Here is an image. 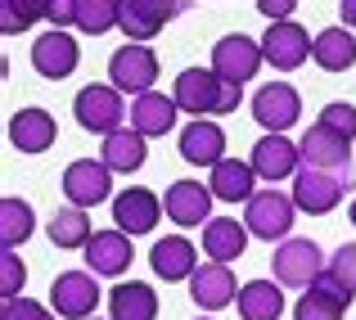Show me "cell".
<instances>
[{
    "instance_id": "cell-1",
    "label": "cell",
    "mask_w": 356,
    "mask_h": 320,
    "mask_svg": "<svg viewBox=\"0 0 356 320\" xmlns=\"http://www.w3.org/2000/svg\"><path fill=\"white\" fill-rule=\"evenodd\" d=\"M172 99H176V109L190 113V118H208V113H221V118H226V113L239 109L243 86L221 81L212 68H185L172 86Z\"/></svg>"
},
{
    "instance_id": "cell-2",
    "label": "cell",
    "mask_w": 356,
    "mask_h": 320,
    "mask_svg": "<svg viewBox=\"0 0 356 320\" xmlns=\"http://www.w3.org/2000/svg\"><path fill=\"white\" fill-rule=\"evenodd\" d=\"M325 253H321V243L316 239H284L275 248V257H270V271H275V285L280 289H312V285H321V275H325Z\"/></svg>"
},
{
    "instance_id": "cell-3",
    "label": "cell",
    "mask_w": 356,
    "mask_h": 320,
    "mask_svg": "<svg viewBox=\"0 0 356 320\" xmlns=\"http://www.w3.org/2000/svg\"><path fill=\"white\" fill-rule=\"evenodd\" d=\"M72 118H77L81 131L108 140L113 131H122V122H127L131 113H127V104H122L118 86H81L77 99H72Z\"/></svg>"
},
{
    "instance_id": "cell-4",
    "label": "cell",
    "mask_w": 356,
    "mask_h": 320,
    "mask_svg": "<svg viewBox=\"0 0 356 320\" xmlns=\"http://www.w3.org/2000/svg\"><path fill=\"white\" fill-rule=\"evenodd\" d=\"M293 194H280V190H257L248 199V208H243V225H248V234H257V239L266 243H284L289 230H293Z\"/></svg>"
},
{
    "instance_id": "cell-5",
    "label": "cell",
    "mask_w": 356,
    "mask_h": 320,
    "mask_svg": "<svg viewBox=\"0 0 356 320\" xmlns=\"http://www.w3.org/2000/svg\"><path fill=\"white\" fill-rule=\"evenodd\" d=\"M99 285L90 271H63L54 275L50 285V312L59 320H95V307H99Z\"/></svg>"
},
{
    "instance_id": "cell-6",
    "label": "cell",
    "mask_w": 356,
    "mask_h": 320,
    "mask_svg": "<svg viewBox=\"0 0 356 320\" xmlns=\"http://www.w3.org/2000/svg\"><path fill=\"white\" fill-rule=\"evenodd\" d=\"M261 63H266L261 41H252V36H243V32H230V36H221V41L212 45V72H217L221 81L243 86V81L257 77Z\"/></svg>"
},
{
    "instance_id": "cell-7",
    "label": "cell",
    "mask_w": 356,
    "mask_h": 320,
    "mask_svg": "<svg viewBox=\"0 0 356 320\" xmlns=\"http://www.w3.org/2000/svg\"><path fill=\"white\" fill-rule=\"evenodd\" d=\"M356 190L352 176H334V172H316V167H302L293 176V203L298 212H312V216H325L343 203V194Z\"/></svg>"
},
{
    "instance_id": "cell-8",
    "label": "cell",
    "mask_w": 356,
    "mask_h": 320,
    "mask_svg": "<svg viewBox=\"0 0 356 320\" xmlns=\"http://www.w3.org/2000/svg\"><path fill=\"white\" fill-rule=\"evenodd\" d=\"M108 81H113L118 90H127V95H149L158 81V54L149 50V45H122L113 50V59H108Z\"/></svg>"
},
{
    "instance_id": "cell-9",
    "label": "cell",
    "mask_w": 356,
    "mask_h": 320,
    "mask_svg": "<svg viewBox=\"0 0 356 320\" xmlns=\"http://www.w3.org/2000/svg\"><path fill=\"white\" fill-rule=\"evenodd\" d=\"M298 154H302V167H316V172H334V176H352V140L334 136L330 127H307L302 140H298Z\"/></svg>"
},
{
    "instance_id": "cell-10",
    "label": "cell",
    "mask_w": 356,
    "mask_h": 320,
    "mask_svg": "<svg viewBox=\"0 0 356 320\" xmlns=\"http://www.w3.org/2000/svg\"><path fill=\"white\" fill-rule=\"evenodd\" d=\"M108 194H113V172H108L104 163H95V158H77V163L63 167V199H68V208H95V203H104Z\"/></svg>"
},
{
    "instance_id": "cell-11",
    "label": "cell",
    "mask_w": 356,
    "mask_h": 320,
    "mask_svg": "<svg viewBox=\"0 0 356 320\" xmlns=\"http://www.w3.org/2000/svg\"><path fill=\"white\" fill-rule=\"evenodd\" d=\"M252 118L266 127V136H284L298 118H302V95L289 81H266L252 95Z\"/></svg>"
},
{
    "instance_id": "cell-12",
    "label": "cell",
    "mask_w": 356,
    "mask_h": 320,
    "mask_svg": "<svg viewBox=\"0 0 356 320\" xmlns=\"http://www.w3.org/2000/svg\"><path fill=\"white\" fill-rule=\"evenodd\" d=\"M77 63H81V45L72 41L68 32H59V27H50V32H41L32 41V68L41 72V77L63 81V77L77 72Z\"/></svg>"
},
{
    "instance_id": "cell-13",
    "label": "cell",
    "mask_w": 356,
    "mask_h": 320,
    "mask_svg": "<svg viewBox=\"0 0 356 320\" xmlns=\"http://www.w3.org/2000/svg\"><path fill=\"white\" fill-rule=\"evenodd\" d=\"M118 9H122L118 27L127 32V41L145 45V41H154L158 27H163L167 18H176L185 5H176V0H118Z\"/></svg>"
},
{
    "instance_id": "cell-14",
    "label": "cell",
    "mask_w": 356,
    "mask_h": 320,
    "mask_svg": "<svg viewBox=\"0 0 356 320\" xmlns=\"http://www.w3.org/2000/svg\"><path fill=\"white\" fill-rule=\"evenodd\" d=\"M312 36H307V27L302 23H270L266 27V36H261V54H266V63H275L280 72H293V68H302L307 63V54H312Z\"/></svg>"
},
{
    "instance_id": "cell-15",
    "label": "cell",
    "mask_w": 356,
    "mask_h": 320,
    "mask_svg": "<svg viewBox=\"0 0 356 320\" xmlns=\"http://www.w3.org/2000/svg\"><path fill=\"white\" fill-rule=\"evenodd\" d=\"M158 216H163V199H158L154 190H145V185H131V190L113 194V225L122 234H149L158 225Z\"/></svg>"
},
{
    "instance_id": "cell-16",
    "label": "cell",
    "mask_w": 356,
    "mask_h": 320,
    "mask_svg": "<svg viewBox=\"0 0 356 320\" xmlns=\"http://www.w3.org/2000/svg\"><path fill=\"white\" fill-rule=\"evenodd\" d=\"M252 172L261 176V181H284V176H298L302 172V154H298V145L289 136H261L257 145H252Z\"/></svg>"
},
{
    "instance_id": "cell-17",
    "label": "cell",
    "mask_w": 356,
    "mask_h": 320,
    "mask_svg": "<svg viewBox=\"0 0 356 320\" xmlns=\"http://www.w3.org/2000/svg\"><path fill=\"white\" fill-rule=\"evenodd\" d=\"M149 266H154L158 280L176 285V280H194V271H199L203 262H199V248H194L185 234H167V239H158L154 248H149Z\"/></svg>"
},
{
    "instance_id": "cell-18",
    "label": "cell",
    "mask_w": 356,
    "mask_h": 320,
    "mask_svg": "<svg viewBox=\"0 0 356 320\" xmlns=\"http://www.w3.org/2000/svg\"><path fill=\"white\" fill-rule=\"evenodd\" d=\"M163 212H167V221H172V225H208L212 190L203 181H176V185H167Z\"/></svg>"
},
{
    "instance_id": "cell-19",
    "label": "cell",
    "mask_w": 356,
    "mask_h": 320,
    "mask_svg": "<svg viewBox=\"0 0 356 320\" xmlns=\"http://www.w3.org/2000/svg\"><path fill=\"white\" fill-rule=\"evenodd\" d=\"M190 298L203 307V312H221L239 298V285H235V271L221 266V262H203L190 280Z\"/></svg>"
},
{
    "instance_id": "cell-20",
    "label": "cell",
    "mask_w": 356,
    "mask_h": 320,
    "mask_svg": "<svg viewBox=\"0 0 356 320\" xmlns=\"http://www.w3.org/2000/svg\"><path fill=\"white\" fill-rule=\"evenodd\" d=\"M221 154H226V131L212 118H194L190 127L181 131V158L194 167H217Z\"/></svg>"
},
{
    "instance_id": "cell-21",
    "label": "cell",
    "mask_w": 356,
    "mask_h": 320,
    "mask_svg": "<svg viewBox=\"0 0 356 320\" xmlns=\"http://www.w3.org/2000/svg\"><path fill=\"white\" fill-rule=\"evenodd\" d=\"M9 145L18 154H45L54 145V118L45 109H18L9 118Z\"/></svg>"
},
{
    "instance_id": "cell-22",
    "label": "cell",
    "mask_w": 356,
    "mask_h": 320,
    "mask_svg": "<svg viewBox=\"0 0 356 320\" xmlns=\"http://www.w3.org/2000/svg\"><path fill=\"white\" fill-rule=\"evenodd\" d=\"M131 266V234L122 230H95L86 243V271L90 275H122Z\"/></svg>"
},
{
    "instance_id": "cell-23",
    "label": "cell",
    "mask_w": 356,
    "mask_h": 320,
    "mask_svg": "<svg viewBox=\"0 0 356 320\" xmlns=\"http://www.w3.org/2000/svg\"><path fill=\"white\" fill-rule=\"evenodd\" d=\"M243 248H248V225H239L235 216H212V221L203 225V253H208L212 262L230 266V262L243 257Z\"/></svg>"
},
{
    "instance_id": "cell-24",
    "label": "cell",
    "mask_w": 356,
    "mask_h": 320,
    "mask_svg": "<svg viewBox=\"0 0 356 320\" xmlns=\"http://www.w3.org/2000/svg\"><path fill=\"white\" fill-rule=\"evenodd\" d=\"M176 99L172 95H158V90H149V95L131 99V131H140L145 140L154 136H167V131L176 127Z\"/></svg>"
},
{
    "instance_id": "cell-25",
    "label": "cell",
    "mask_w": 356,
    "mask_h": 320,
    "mask_svg": "<svg viewBox=\"0 0 356 320\" xmlns=\"http://www.w3.org/2000/svg\"><path fill=\"white\" fill-rule=\"evenodd\" d=\"M208 190H212V199H226V203L252 199V194H257V172H252V163H243V158H221V163L212 167Z\"/></svg>"
},
{
    "instance_id": "cell-26",
    "label": "cell",
    "mask_w": 356,
    "mask_h": 320,
    "mask_svg": "<svg viewBox=\"0 0 356 320\" xmlns=\"http://www.w3.org/2000/svg\"><path fill=\"white\" fill-rule=\"evenodd\" d=\"M235 307L243 320H280L284 316V289L275 280H248V285H239Z\"/></svg>"
},
{
    "instance_id": "cell-27",
    "label": "cell",
    "mask_w": 356,
    "mask_h": 320,
    "mask_svg": "<svg viewBox=\"0 0 356 320\" xmlns=\"http://www.w3.org/2000/svg\"><path fill=\"white\" fill-rule=\"evenodd\" d=\"M145 158H149V145H145V136L140 131H131V127H122L113 131V136L104 140V149H99V163L108 167V172H140L145 167Z\"/></svg>"
},
{
    "instance_id": "cell-28",
    "label": "cell",
    "mask_w": 356,
    "mask_h": 320,
    "mask_svg": "<svg viewBox=\"0 0 356 320\" xmlns=\"http://www.w3.org/2000/svg\"><path fill=\"white\" fill-rule=\"evenodd\" d=\"M312 59L321 63L325 72H348L356 63V32H348V27H325V32H316Z\"/></svg>"
},
{
    "instance_id": "cell-29",
    "label": "cell",
    "mask_w": 356,
    "mask_h": 320,
    "mask_svg": "<svg viewBox=\"0 0 356 320\" xmlns=\"http://www.w3.org/2000/svg\"><path fill=\"white\" fill-rule=\"evenodd\" d=\"M108 312H113V320H154L158 298H154V289L140 285V280H122L113 294H108Z\"/></svg>"
},
{
    "instance_id": "cell-30",
    "label": "cell",
    "mask_w": 356,
    "mask_h": 320,
    "mask_svg": "<svg viewBox=\"0 0 356 320\" xmlns=\"http://www.w3.org/2000/svg\"><path fill=\"white\" fill-rule=\"evenodd\" d=\"M90 239H95V230H90V216L81 208H59L50 216V243L54 248H86Z\"/></svg>"
},
{
    "instance_id": "cell-31",
    "label": "cell",
    "mask_w": 356,
    "mask_h": 320,
    "mask_svg": "<svg viewBox=\"0 0 356 320\" xmlns=\"http://www.w3.org/2000/svg\"><path fill=\"white\" fill-rule=\"evenodd\" d=\"M343 312H348V298L334 294V289H325V285H312L302 298H298L293 320H343Z\"/></svg>"
},
{
    "instance_id": "cell-32",
    "label": "cell",
    "mask_w": 356,
    "mask_h": 320,
    "mask_svg": "<svg viewBox=\"0 0 356 320\" xmlns=\"http://www.w3.org/2000/svg\"><path fill=\"white\" fill-rule=\"evenodd\" d=\"M32 230H36L32 203H23V199H5L0 203V243H5V253H14Z\"/></svg>"
},
{
    "instance_id": "cell-33",
    "label": "cell",
    "mask_w": 356,
    "mask_h": 320,
    "mask_svg": "<svg viewBox=\"0 0 356 320\" xmlns=\"http://www.w3.org/2000/svg\"><path fill=\"white\" fill-rule=\"evenodd\" d=\"M321 285L334 289V294H343L352 303L356 298V243H343V248L334 253L330 266H325V275H321Z\"/></svg>"
},
{
    "instance_id": "cell-34",
    "label": "cell",
    "mask_w": 356,
    "mask_h": 320,
    "mask_svg": "<svg viewBox=\"0 0 356 320\" xmlns=\"http://www.w3.org/2000/svg\"><path fill=\"white\" fill-rule=\"evenodd\" d=\"M122 9L113 5V0H77V27L90 36H104L108 27H118Z\"/></svg>"
},
{
    "instance_id": "cell-35",
    "label": "cell",
    "mask_w": 356,
    "mask_h": 320,
    "mask_svg": "<svg viewBox=\"0 0 356 320\" xmlns=\"http://www.w3.org/2000/svg\"><path fill=\"white\" fill-rule=\"evenodd\" d=\"M41 14H45V5H32V0H5V5H0V32L14 36V32H23V27H32Z\"/></svg>"
},
{
    "instance_id": "cell-36",
    "label": "cell",
    "mask_w": 356,
    "mask_h": 320,
    "mask_svg": "<svg viewBox=\"0 0 356 320\" xmlns=\"http://www.w3.org/2000/svg\"><path fill=\"white\" fill-rule=\"evenodd\" d=\"M23 285H27V271H23V262H18V253H5V257H0V298L14 303V298L23 294Z\"/></svg>"
},
{
    "instance_id": "cell-37",
    "label": "cell",
    "mask_w": 356,
    "mask_h": 320,
    "mask_svg": "<svg viewBox=\"0 0 356 320\" xmlns=\"http://www.w3.org/2000/svg\"><path fill=\"white\" fill-rule=\"evenodd\" d=\"M321 127H330L334 136L352 140V136H356V109L343 104V99H339V104H325V109H321Z\"/></svg>"
},
{
    "instance_id": "cell-38",
    "label": "cell",
    "mask_w": 356,
    "mask_h": 320,
    "mask_svg": "<svg viewBox=\"0 0 356 320\" xmlns=\"http://www.w3.org/2000/svg\"><path fill=\"white\" fill-rule=\"evenodd\" d=\"M0 320H54V312L41 307V303H32V298H14V303L0 307Z\"/></svg>"
},
{
    "instance_id": "cell-39",
    "label": "cell",
    "mask_w": 356,
    "mask_h": 320,
    "mask_svg": "<svg viewBox=\"0 0 356 320\" xmlns=\"http://www.w3.org/2000/svg\"><path fill=\"white\" fill-rule=\"evenodd\" d=\"M45 18H50L59 32H63L68 23L77 27V0H50V5H45Z\"/></svg>"
},
{
    "instance_id": "cell-40",
    "label": "cell",
    "mask_w": 356,
    "mask_h": 320,
    "mask_svg": "<svg viewBox=\"0 0 356 320\" xmlns=\"http://www.w3.org/2000/svg\"><path fill=\"white\" fill-rule=\"evenodd\" d=\"M257 14H266L270 23H289V14H293V0H261Z\"/></svg>"
},
{
    "instance_id": "cell-41",
    "label": "cell",
    "mask_w": 356,
    "mask_h": 320,
    "mask_svg": "<svg viewBox=\"0 0 356 320\" xmlns=\"http://www.w3.org/2000/svg\"><path fill=\"white\" fill-rule=\"evenodd\" d=\"M339 14H343V27H348V32H356V0H343Z\"/></svg>"
},
{
    "instance_id": "cell-42",
    "label": "cell",
    "mask_w": 356,
    "mask_h": 320,
    "mask_svg": "<svg viewBox=\"0 0 356 320\" xmlns=\"http://www.w3.org/2000/svg\"><path fill=\"white\" fill-rule=\"evenodd\" d=\"M352 225H356V199H352Z\"/></svg>"
},
{
    "instance_id": "cell-43",
    "label": "cell",
    "mask_w": 356,
    "mask_h": 320,
    "mask_svg": "<svg viewBox=\"0 0 356 320\" xmlns=\"http://www.w3.org/2000/svg\"><path fill=\"white\" fill-rule=\"evenodd\" d=\"M95 320H99V316H95Z\"/></svg>"
},
{
    "instance_id": "cell-44",
    "label": "cell",
    "mask_w": 356,
    "mask_h": 320,
    "mask_svg": "<svg viewBox=\"0 0 356 320\" xmlns=\"http://www.w3.org/2000/svg\"><path fill=\"white\" fill-rule=\"evenodd\" d=\"M199 320H203V316H199Z\"/></svg>"
}]
</instances>
